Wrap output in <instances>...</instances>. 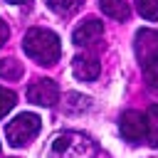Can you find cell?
<instances>
[{"instance_id":"6da1fadb","label":"cell","mask_w":158,"mask_h":158,"mask_svg":"<svg viewBox=\"0 0 158 158\" xmlns=\"http://www.w3.org/2000/svg\"><path fill=\"white\" fill-rule=\"evenodd\" d=\"M22 49L30 59H35L37 64L42 67H52L59 54H62V44H59V37L44 27H32L27 30L25 40H22Z\"/></svg>"},{"instance_id":"7a4b0ae2","label":"cell","mask_w":158,"mask_h":158,"mask_svg":"<svg viewBox=\"0 0 158 158\" xmlns=\"http://www.w3.org/2000/svg\"><path fill=\"white\" fill-rule=\"evenodd\" d=\"M94 156H96V143L77 131L57 133L44 151V158H94Z\"/></svg>"},{"instance_id":"3957f363","label":"cell","mask_w":158,"mask_h":158,"mask_svg":"<svg viewBox=\"0 0 158 158\" xmlns=\"http://www.w3.org/2000/svg\"><path fill=\"white\" fill-rule=\"evenodd\" d=\"M40 126H42V118H40L37 114H17V116L5 126L7 143H10L12 148L27 146V143L40 133Z\"/></svg>"},{"instance_id":"277c9868","label":"cell","mask_w":158,"mask_h":158,"mask_svg":"<svg viewBox=\"0 0 158 158\" xmlns=\"http://www.w3.org/2000/svg\"><path fill=\"white\" fill-rule=\"evenodd\" d=\"M57 99H59V86H57V81L49 79V77H42V79H37L35 84L27 86V101H30V104L52 106V104H57Z\"/></svg>"},{"instance_id":"5b68a950","label":"cell","mask_w":158,"mask_h":158,"mask_svg":"<svg viewBox=\"0 0 158 158\" xmlns=\"http://www.w3.org/2000/svg\"><path fill=\"white\" fill-rule=\"evenodd\" d=\"M118 131L128 143H141L146 138V116L138 111H126L118 121Z\"/></svg>"},{"instance_id":"8992f818","label":"cell","mask_w":158,"mask_h":158,"mask_svg":"<svg viewBox=\"0 0 158 158\" xmlns=\"http://www.w3.org/2000/svg\"><path fill=\"white\" fill-rule=\"evenodd\" d=\"M104 35V25L99 22V20H94V17H89V20H84L74 32H72V40H74V44H79V47H86V44H91V42H96L99 37Z\"/></svg>"},{"instance_id":"52a82bcc","label":"cell","mask_w":158,"mask_h":158,"mask_svg":"<svg viewBox=\"0 0 158 158\" xmlns=\"http://www.w3.org/2000/svg\"><path fill=\"white\" fill-rule=\"evenodd\" d=\"M72 72H74V77L79 81H94L101 74V64L94 57H89V54H79L72 62Z\"/></svg>"},{"instance_id":"ba28073f","label":"cell","mask_w":158,"mask_h":158,"mask_svg":"<svg viewBox=\"0 0 158 158\" xmlns=\"http://www.w3.org/2000/svg\"><path fill=\"white\" fill-rule=\"evenodd\" d=\"M153 52H158V32H153V30H141V32L136 35V57H138V62L143 64Z\"/></svg>"},{"instance_id":"9c48e42d","label":"cell","mask_w":158,"mask_h":158,"mask_svg":"<svg viewBox=\"0 0 158 158\" xmlns=\"http://www.w3.org/2000/svg\"><path fill=\"white\" fill-rule=\"evenodd\" d=\"M99 7L104 15H109L114 20H128V15H131L128 2H123V0H99Z\"/></svg>"},{"instance_id":"30bf717a","label":"cell","mask_w":158,"mask_h":158,"mask_svg":"<svg viewBox=\"0 0 158 158\" xmlns=\"http://www.w3.org/2000/svg\"><path fill=\"white\" fill-rule=\"evenodd\" d=\"M146 138L153 148H158V104L148 106L146 111Z\"/></svg>"},{"instance_id":"8fae6325","label":"cell","mask_w":158,"mask_h":158,"mask_svg":"<svg viewBox=\"0 0 158 158\" xmlns=\"http://www.w3.org/2000/svg\"><path fill=\"white\" fill-rule=\"evenodd\" d=\"M84 0H47V7L57 15H72L81 7Z\"/></svg>"},{"instance_id":"7c38bea8","label":"cell","mask_w":158,"mask_h":158,"mask_svg":"<svg viewBox=\"0 0 158 158\" xmlns=\"http://www.w3.org/2000/svg\"><path fill=\"white\" fill-rule=\"evenodd\" d=\"M143 74H146V81L158 89V52H153L146 62H143Z\"/></svg>"},{"instance_id":"4fadbf2b","label":"cell","mask_w":158,"mask_h":158,"mask_svg":"<svg viewBox=\"0 0 158 158\" xmlns=\"http://www.w3.org/2000/svg\"><path fill=\"white\" fill-rule=\"evenodd\" d=\"M0 77L2 79H20L22 77V67L17 59H0Z\"/></svg>"},{"instance_id":"5bb4252c","label":"cell","mask_w":158,"mask_h":158,"mask_svg":"<svg viewBox=\"0 0 158 158\" xmlns=\"http://www.w3.org/2000/svg\"><path fill=\"white\" fill-rule=\"evenodd\" d=\"M136 10L146 20H158V0H136Z\"/></svg>"},{"instance_id":"9a60e30c","label":"cell","mask_w":158,"mask_h":158,"mask_svg":"<svg viewBox=\"0 0 158 158\" xmlns=\"http://www.w3.org/2000/svg\"><path fill=\"white\" fill-rule=\"evenodd\" d=\"M91 104H89V96H79V94H69L67 96V104H64V109L67 111H79V109H89Z\"/></svg>"},{"instance_id":"2e32d148","label":"cell","mask_w":158,"mask_h":158,"mask_svg":"<svg viewBox=\"0 0 158 158\" xmlns=\"http://www.w3.org/2000/svg\"><path fill=\"white\" fill-rule=\"evenodd\" d=\"M15 106V94L10 91V89H5V86H0V118L10 111Z\"/></svg>"},{"instance_id":"e0dca14e","label":"cell","mask_w":158,"mask_h":158,"mask_svg":"<svg viewBox=\"0 0 158 158\" xmlns=\"http://www.w3.org/2000/svg\"><path fill=\"white\" fill-rule=\"evenodd\" d=\"M5 40H7V25L0 20V44H5Z\"/></svg>"},{"instance_id":"ac0fdd59","label":"cell","mask_w":158,"mask_h":158,"mask_svg":"<svg viewBox=\"0 0 158 158\" xmlns=\"http://www.w3.org/2000/svg\"><path fill=\"white\" fill-rule=\"evenodd\" d=\"M7 2H10V5H27L30 0H7Z\"/></svg>"}]
</instances>
